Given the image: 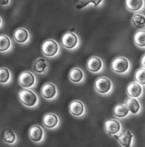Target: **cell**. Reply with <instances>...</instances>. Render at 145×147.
Segmentation results:
<instances>
[{"mask_svg": "<svg viewBox=\"0 0 145 147\" xmlns=\"http://www.w3.org/2000/svg\"><path fill=\"white\" fill-rule=\"evenodd\" d=\"M20 102L28 108H34L39 104L40 99L35 92L30 89H23L18 93Z\"/></svg>", "mask_w": 145, "mask_h": 147, "instance_id": "6da1fadb", "label": "cell"}, {"mask_svg": "<svg viewBox=\"0 0 145 147\" xmlns=\"http://www.w3.org/2000/svg\"><path fill=\"white\" fill-rule=\"evenodd\" d=\"M113 82L106 76L98 77L94 82V88L97 93L102 95L110 94L113 90Z\"/></svg>", "mask_w": 145, "mask_h": 147, "instance_id": "7a4b0ae2", "label": "cell"}, {"mask_svg": "<svg viewBox=\"0 0 145 147\" xmlns=\"http://www.w3.org/2000/svg\"><path fill=\"white\" fill-rule=\"evenodd\" d=\"M131 67L129 59L124 57H118L115 58L111 63L112 70L119 74H125L128 73Z\"/></svg>", "mask_w": 145, "mask_h": 147, "instance_id": "3957f363", "label": "cell"}, {"mask_svg": "<svg viewBox=\"0 0 145 147\" xmlns=\"http://www.w3.org/2000/svg\"><path fill=\"white\" fill-rule=\"evenodd\" d=\"M41 50L45 57L48 58H53L59 54L60 45L55 40L48 39L43 42L41 47Z\"/></svg>", "mask_w": 145, "mask_h": 147, "instance_id": "277c9868", "label": "cell"}, {"mask_svg": "<svg viewBox=\"0 0 145 147\" xmlns=\"http://www.w3.org/2000/svg\"><path fill=\"white\" fill-rule=\"evenodd\" d=\"M61 42L66 49L74 50L79 47L80 39L78 35L74 32L67 31L62 36Z\"/></svg>", "mask_w": 145, "mask_h": 147, "instance_id": "5b68a950", "label": "cell"}, {"mask_svg": "<svg viewBox=\"0 0 145 147\" xmlns=\"http://www.w3.org/2000/svg\"><path fill=\"white\" fill-rule=\"evenodd\" d=\"M18 82L23 88L29 89L33 88L37 85V78L33 72L25 71L19 75Z\"/></svg>", "mask_w": 145, "mask_h": 147, "instance_id": "8992f818", "label": "cell"}, {"mask_svg": "<svg viewBox=\"0 0 145 147\" xmlns=\"http://www.w3.org/2000/svg\"><path fill=\"white\" fill-rule=\"evenodd\" d=\"M40 93L45 99L51 100L57 97L59 91L57 86L54 83L46 82L42 86Z\"/></svg>", "mask_w": 145, "mask_h": 147, "instance_id": "52a82bcc", "label": "cell"}, {"mask_svg": "<svg viewBox=\"0 0 145 147\" xmlns=\"http://www.w3.org/2000/svg\"><path fill=\"white\" fill-rule=\"evenodd\" d=\"M104 129L110 136H115L122 131L121 122L116 119H108L104 124Z\"/></svg>", "mask_w": 145, "mask_h": 147, "instance_id": "ba28073f", "label": "cell"}, {"mask_svg": "<svg viewBox=\"0 0 145 147\" xmlns=\"http://www.w3.org/2000/svg\"><path fill=\"white\" fill-rule=\"evenodd\" d=\"M43 125L48 129L54 130L59 127L61 119L57 114L49 112L44 115L43 117Z\"/></svg>", "mask_w": 145, "mask_h": 147, "instance_id": "9c48e42d", "label": "cell"}, {"mask_svg": "<svg viewBox=\"0 0 145 147\" xmlns=\"http://www.w3.org/2000/svg\"><path fill=\"white\" fill-rule=\"evenodd\" d=\"M28 136L29 139L34 143L40 144L45 140V132L41 126L34 125L30 127Z\"/></svg>", "mask_w": 145, "mask_h": 147, "instance_id": "30bf717a", "label": "cell"}, {"mask_svg": "<svg viewBox=\"0 0 145 147\" xmlns=\"http://www.w3.org/2000/svg\"><path fill=\"white\" fill-rule=\"evenodd\" d=\"M114 137L123 147H132L134 136L129 130L124 129Z\"/></svg>", "mask_w": 145, "mask_h": 147, "instance_id": "8fae6325", "label": "cell"}, {"mask_svg": "<svg viewBox=\"0 0 145 147\" xmlns=\"http://www.w3.org/2000/svg\"><path fill=\"white\" fill-rule=\"evenodd\" d=\"M69 111L75 117H83L85 113V106L83 102L80 100H73L70 103Z\"/></svg>", "mask_w": 145, "mask_h": 147, "instance_id": "7c38bea8", "label": "cell"}, {"mask_svg": "<svg viewBox=\"0 0 145 147\" xmlns=\"http://www.w3.org/2000/svg\"><path fill=\"white\" fill-rule=\"evenodd\" d=\"M87 68L90 72L94 74L101 72L104 69L102 59L96 56L90 57L87 63Z\"/></svg>", "mask_w": 145, "mask_h": 147, "instance_id": "4fadbf2b", "label": "cell"}, {"mask_svg": "<svg viewBox=\"0 0 145 147\" xmlns=\"http://www.w3.org/2000/svg\"><path fill=\"white\" fill-rule=\"evenodd\" d=\"M13 38L16 42L20 44H25L28 43L31 38L29 31L25 28H19L13 33Z\"/></svg>", "mask_w": 145, "mask_h": 147, "instance_id": "5bb4252c", "label": "cell"}, {"mask_svg": "<svg viewBox=\"0 0 145 147\" xmlns=\"http://www.w3.org/2000/svg\"><path fill=\"white\" fill-rule=\"evenodd\" d=\"M33 69L38 74H45L49 69V64L44 58H37L33 62Z\"/></svg>", "mask_w": 145, "mask_h": 147, "instance_id": "9a60e30c", "label": "cell"}, {"mask_svg": "<svg viewBox=\"0 0 145 147\" xmlns=\"http://www.w3.org/2000/svg\"><path fill=\"white\" fill-rule=\"evenodd\" d=\"M127 94L131 98L137 99L143 94V86L136 82H130L127 86Z\"/></svg>", "mask_w": 145, "mask_h": 147, "instance_id": "2e32d148", "label": "cell"}, {"mask_svg": "<svg viewBox=\"0 0 145 147\" xmlns=\"http://www.w3.org/2000/svg\"><path fill=\"white\" fill-rule=\"evenodd\" d=\"M69 80L74 84H80L84 82L85 74L82 69L78 67H72L69 74Z\"/></svg>", "mask_w": 145, "mask_h": 147, "instance_id": "e0dca14e", "label": "cell"}, {"mask_svg": "<svg viewBox=\"0 0 145 147\" xmlns=\"http://www.w3.org/2000/svg\"><path fill=\"white\" fill-rule=\"evenodd\" d=\"M1 136L3 142L7 145H15L18 140L16 133L10 128H6L3 129L1 132Z\"/></svg>", "mask_w": 145, "mask_h": 147, "instance_id": "ac0fdd59", "label": "cell"}, {"mask_svg": "<svg viewBox=\"0 0 145 147\" xmlns=\"http://www.w3.org/2000/svg\"><path fill=\"white\" fill-rule=\"evenodd\" d=\"M125 105L128 108L129 113L132 115H137L141 111L142 105L137 99L128 98L126 100Z\"/></svg>", "mask_w": 145, "mask_h": 147, "instance_id": "d6986e66", "label": "cell"}, {"mask_svg": "<svg viewBox=\"0 0 145 147\" xmlns=\"http://www.w3.org/2000/svg\"><path fill=\"white\" fill-rule=\"evenodd\" d=\"M12 42L7 35L0 34V52L4 53L11 50Z\"/></svg>", "mask_w": 145, "mask_h": 147, "instance_id": "ffe728a7", "label": "cell"}, {"mask_svg": "<svg viewBox=\"0 0 145 147\" xmlns=\"http://www.w3.org/2000/svg\"><path fill=\"white\" fill-rule=\"evenodd\" d=\"M126 7L131 12H138L144 7V1L143 0H126Z\"/></svg>", "mask_w": 145, "mask_h": 147, "instance_id": "44dd1931", "label": "cell"}, {"mask_svg": "<svg viewBox=\"0 0 145 147\" xmlns=\"http://www.w3.org/2000/svg\"><path fill=\"white\" fill-rule=\"evenodd\" d=\"M129 112L124 104H118L116 105L113 109L114 115L118 118H124L129 115Z\"/></svg>", "mask_w": 145, "mask_h": 147, "instance_id": "7402d4cb", "label": "cell"}, {"mask_svg": "<svg viewBox=\"0 0 145 147\" xmlns=\"http://www.w3.org/2000/svg\"><path fill=\"white\" fill-rule=\"evenodd\" d=\"M11 71L6 67H0V84L7 85L11 82L12 80Z\"/></svg>", "mask_w": 145, "mask_h": 147, "instance_id": "603a6c76", "label": "cell"}, {"mask_svg": "<svg viewBox=\"0 0 145 147\" xmlns=\"http://www.w3.org/2000/svg\"><path fill=\"white\" fill-rule=\"evenodd\" d=\"M144 15L141 13H137L134 14L132 18V24L133 26L137 29H143L145 25Z\"/></svg>", "mask_w": 145, "mask_h": 147, "instance_id": "cb8c5ba5", "label": "cell"}, {"mask_svg": "<svg viewBox=\"0 0 145 147\" xmlns=\"http://www.w3.org/2000/svg\"><path fill=\"white\" fill-rule=\"evenodd\" d=\"M145 31L144 30H138L134 36V41L136 45L140 48L145 47Z\"/></svg>", "mask_w": 145, "mask_h": 147, "instance_id": "d4e9b609", "label": "cell"}, {"mask_svg": "<svg viewBox=\"0 0 145 147\" xmlns=\"http://www.w3.org/2000/svg\"><path fill=\"white\" fill-rule=\"evenodd\" d=\"M134 78L135 82L141 85L145 84V69L144 68H140L135 72Z\"/></svg>", "mask_w": 145, "mask_h": 147, "instance_id": "484cf974", "label": "cell"}, {"mask_svg": "<svg viewBox=\"0 0 145 147\" xmlns=\"http://www.w3.org/2000/svg\"><path fill=\"white\" fill-rule=\"evenodd\" d=\"M90 4H92V1H78L76 2L75 6L77 9H82Z\"/></svg>", "mask_w": 145, "mask_h": 147, "instance_id": "4316f807", "label": "cell"}, {"mask_svg": "<svg viewBox=\"0 0 145 147\" xmlns=\"http://www.w3.org/2000/svg\"><path fill=\"white\" fill-rule=\"evenodd\" d=\"M11 1H0V5L1 6H8L9 4H11Z\"/></svg>", "mask_w": 145, "mask_h": 147, "instance_id": "83f0119b", "label": "cell"}, {"mask_svg": "<svg viewBox=\"0 0 145 147\" xmlns=\"http://www.w3.org/2000/svg\"><path fill=\"white\" fill-rule=\"evenodd\" d=\"M2 26H3V19L0 16V28L2 27Z\"/></svg>", "mask_w": 145, "mask_h": 147, "instance_id": "f1b7e54d", "label": "cell"}, {"mask_svg": "<svg viewBox=\"0 0 145 147\" xmlns=\"http://www.w3.org/2000/svg\"><path fill=\"white\" fill-rule=\"evenodd\" d=\"M142 64H143V68H144V55H143V58H142Z\"/></svg>", "mask_w": 145, "mask_h": 147, "instance_id": "f546056e", "label": "cell"}]
</instances>
